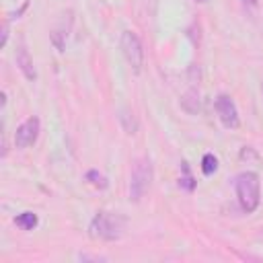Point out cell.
Instances as JSON below:
<instances>
[{
  "label": "cell",
  "instance_id": "obj_1",
  "mask_svg": "<svg viewBox=\"0 0 263 263\" xmlns=\"http://www.w3.org/2000/svg\"><path fill=\"white\" fill-rule=\"evenodd\" d=\"M234 191H236V199L242 208V212L253 214L259 208L261 201V183H259V175L253 171H245L234 179Z\"/></svg>",
  "mask_w": 263,
  "mask_h": 263
},
{
  "label": "cell",
  "instance_id": "obj_2",
  "mask_svg": "<svg viewBox=\"0 0 263 263\" xmlns=\"http://www.w3.org/2000/svg\"><path fill=\"white\" fill-rule=\"evenodd\" d=\"M123 224H125V220L121 216H115V214H109V212H99L88 224V234L95 240L111 242V240H117L123 234Z\"/></svg>",
  "mask_w": 263,
  "mask_h": 263
},
{
  "label": "cell",
  "instance_id": "obj_3",
  "mask_svg": "<svg viewBox=\"0 0 263 263\" xmlns=\"http://www.w3.org/2000/svg\"><path fill=\"white\" fill-rule=\"evenodd\" d=\"M152 177H154V173H152L150 158H138L134 162L132 177H129V199L140 201L144 197V193L150 189Z\"/></svg>",
  "mask_w": 263,
  "mask_h": 263
},
{
  "label": "cell",
  "instance_id": "obj_4",
  "mask_svg": "<svg viewBox=\"0 0 263 263\" xmlns=\"http://www.w3.org/2000/svg\"><path fill=\"white\" fill-rule=\"evenodd\" d=\"M121 51H123V58L127 60V64L132 66V70L138 74L144 66V47H142L140 37L134 31L121 33Z\"/></svg>",
  "mask_w": 263,
  "mask_h": 263
},
{
  "label": "cell",
  "instance_id": "obj_5",
  "mask_svg": "<svg viewBox=\"0 0 263 263\" xmlns=\"http://www.w3.org/2000/svg\"><path fill=\"white\" fill-rule=\"evenodd\" d=\"M214 107H216V113H218L220 123H222L226 129H236V127L240 125L238 109H236L234 101H232L228 95H218L216 101H214Z\"/></svg>",
  "mask_w": 263,
  "mask_h": 263
},
{
  "label": "cell",
  "instance_id": "obj_6",
  "mask_svg": "<svg viewBox=\"0 0 263 263\" xmlns=\"http://www.w3.org/2000/svg\"><path fill=\"white\" fill-rule=\"evenodd\" d=\"M39 129H41L39 117H35V115L27 117L16 127V132H14V146L16 148H29V146H33L37 142V138H39Z\"/></svg>",
  "mask_w": 263,
  "mask_h": 263
},
{
  "label": "cell",
  "instance_id": "obj_7",
  "mask_svg": "<svg viewBox=\"0 0 263 263\" xmlns=\"http://www.w3.org/2000/svg\"><path fill=\"white\" fill-rule=\"evenodd\" d=\"M16 66H18V70L23 72V76L27 78V80H35L37 78V72H35V66H33V60H31V55H29V51H27V47L25 45H21L18 49H16Z\"/></svg>",
  "mask_w": 263,
  "mask_h": 263
},
{
  "label": "cell",
  "instance_id": "obj_8",
  "mask_svg": "<svg viewBox=\"0 0 263 263\" xmlns=\"http://www.w3.org/2000/svg\"><path fill=\"white\" fill-rule=\"evenodd\" d=\"M119 123H121V127H123V132H125L127 136H134V134L138 132V119H136V115H134L129 109H125V107L119 109Z\"/></svg>",
  "mask_w": 263,
  "mask_h": 263
},
{
  "label": "cell",
  "instance_id": "obj_9",
  "mask_svg": "<svg viewBox=\"0 0 263 263\" xmlns=\"http://www.w3.org/2000/svg\"><path fill=\"white\" fill-rule=\"evenodd\" d=\"M181 107L187 111V113H197L199 111V95H197V90H189V92H185L183 97H181Z\"/></svg>",
  "mask_w": 263,
  "mask_h": 263
},
{
  "label": "cell",
  "instance_id": "obj_10",
  "mask_svg": "<svg viewBox=\"0 0 263 263\" xmlns=\"http://www.w3.org/2000/svg\"><path fill=\"white\" fill-rule=\"evenodd\" d=\"M14 224H16L18 228H23V230H33V228L39 224V218H37V214H33V212H23V214H18V216L14 218Z\"/></svg>",
  "mask_w": 263,
  "mask_h": 263
},
{
  "label": "cell",
  "instance_id": "obj_11",
  "mask_svg": "<svg viewBox=\"0 0 263 263\" xmlns=\"http://www.w3.org/2000/svg\"><path fill=\"white\" fill-rule=\"evenodd\" d=\"M179 185H181L185 191H193V189H195V179H193L191 168H189V164H187L185 160L181 162V179H179Z\"/></svg>",
  "mask_w": 263,
  "mask_h": 263
},
{
  "label": "cell",
  "instance_id": "obj_12",
  "mask_svg": "<svg viewBox=\"0 0 263 263\" xmlns=\"http://www.w3.org/2000/svg\"><path fill=\"white\" fill-rule=\"evenodd\" d=\"M216 171H218V158H216L212 152L203 154V158H201V173H203L205 177H210V175H214Z\"/></svg>",
  "mask_w": 263,
  "mask_h": 263
},
{
  "label": "cell",
  "instance_id": "obj_13",
  "mask_svg": "<svg viewBox=\"0 0 263 263\" xmlns=\"http://www.w3.org/2000/svg\"><path fill=\"white\" fill-rule=\"evenodd\" d=\"M84 179H86L92 187H97V189H107V185H109V183H107V177H105V175H101V173H99V171H95V168H92V171H86Z\"/></svg>",
  "mask_w": 263,
  "mask_h": 263
},
{
  "label": "cell",
  "instance_id": "obj_14",
  "mask_svg": "<svg viewBox=\"0 0 263 263\" xmlns=\"http://www.w3.org/2000/svg\"><path fill=\"white\" fill-rule=\"evenodd\" d=\"M240 2H242V6L247 10H255L257 8V0H240Z\"/></svg>",
  "mask_w": 263,
  "mask_h": 263
},
{
  "label": "cell",
  "instance_id": "obj_15",
  "mask_svg": "<svg viewBox=\"0 0 263 263\" xmlns=\"http://www.w3.org/2000/svg\"><path fill=\"white\" fill-rule=\"evenodd\" d=\"M6 39H8V25H6V23H4V27H2V43H0V45H2V47H4V45H6Z\"/></svg>",
  "mask_w": 263,
  "mask_h": 263
},
{
  "label": "cell",
  "instance_id": "obj_16",
  "mask_svg": "<svg viewBox=\"0 0 263 263\" xmlns=\"http://www.w3.org/2000/svg\"><path fill=\"white\" fill-rule=\"evenodd\" d=\"M195 2H199V4H203V2H208V0H195Z\"/></svg>",
  "mask_w": 263,
  "mask_h": 263
}]
</instances>
